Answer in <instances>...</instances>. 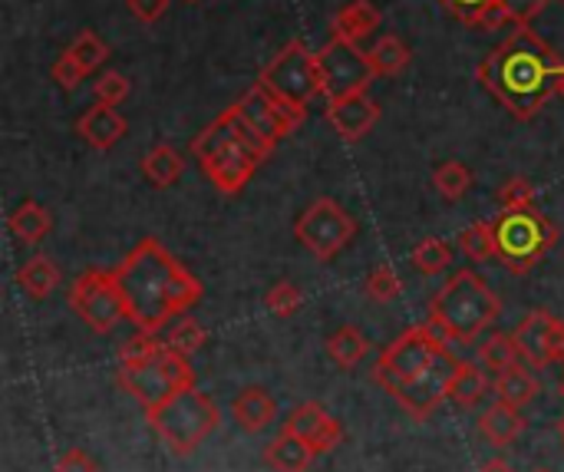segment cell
<instances>
[{
    "mask_svg": "<svg viewBox=\"0 0 564 472\" xmlns=\"http://www.w3.org/2000/svg\"><path fill=\"white\" fill-rule=\"evenodd\" d=\"M112 271L126 301V318L145 334H159L172 318H182L205 291L159 238H142Z\"/></svg>",
    "mask_w": 564,
    "mask_h": 472,
    "instance_id": "6da1fadb",
    "label": "cell"
},
{
    "mask_svg": "<svg viewBox=\"0 0 564 472\" xmlns=\"http://www.w3.org/2000/svg\"><path fill=\"white\" fill-rule=\"evenodd\" d=\"M459 361L449 354L446 341L430 324H413L393 344L383 347L373 364V380L413 420L423 423L446 400V387Z\"/></svg>",
    "mask_w": 564,
    "mask_h": 472,
    "instance_id": "7a4b0ae2",
    "label": "cell"
},
{
    "mask_svg": "<svg viewBox=\"0 0 564 472\" xmlns=\"http://www.w3.org/2000/svg\"><path fill=\"white\" fill-rule=\"evenodd\" d=\"M564 60L529 26H516L479 63V83L516 116L535 119L545 103L562 93Z\"/></svg>",
    "mask_w": 564,
    "mask_h": 472,
    "instance_id": "3957f363",
    "label": "cell"
},
{
    "mask_svg": "<svg viewBox=\"0 0 564 472\" xmlns=\"http://www.w3.org/2000/svg\"><path fill=\"white\" fill-rule=\"evenodd\" d=\"M274 152L268 139H261L235 106H228L208 129H202L192 142V155L198 159L202 172L212 179V185L225 195L241 192L258 165Z\"/></svg>",
    "mask_w": 564,
    "mask_h": 472,
    "instance_id": "277c9868",
    "label": "cell"
},
{
    "mask_svg": "<svg viewBox=\"0 0 564 472\" xmlns=\"http://www.w3.org/2000/svg\"><path fill=\"white\" fill-rule=\"evenodd\" d=\"M502 314V298L473 268L456 271L430 301L426 324L453 344H473Z\"/></svg>",
    "mask_w": 564,
    "mask_h": 472,
    "instance_id": "5b68a950",
    "label": "cell"
},
{
    "mask_svg": "<svg viewBox=\"0 0 564 472\" xmlns=\"http://www.w3.org/2000/svg\"><path fill=\"white\" fill-rule=\"evenodd\" d=\"M145 420L175 457H188L221 427V410L212 397L192 387L162 404L159 410L145 414Z\"/></svg>",
    "mask_w": 564,
    "mask_h": 472,
    "instance_id": "8992f818",
    "label": "cell"
},
{
    "mask_svg": "<svg viewBox=\"0 0 564 472\" xmlns=\"http://www.w3.org/2000/svg\"><path fill=\"white\" fill-rule=\"evenodd\" d=\"M496 222V242H499V261L512 271V275H525L532 271L558 242V228L555 222L532 208H506Z\"/></svg>",
    "mask_w": 564,
    "mask_h": 472,
    "instance_id": "52a82bcc",
    "label": "cell"
},
{
    "mask_svg": "<svg viewBox=\"0 0 564 472\" xmlns=\"http://www.w3.org/2000/svg\"><path fill=\"white\" fill-rule=\"evenodd\" d=\"M119 387L145 410H159L162 404H169L172 397H178L182 390L198 387V377L188 364L185 354L172 351L169 344L145 364L139 367H119Z\"/></svg>",
    "mask_w": 564,
    "mask_h": 472,
    "instance_id": "ba28073f",
    "label": "cell"
},
{
    "mask_svg": "<svg viewBox=\"0 0 564 472\" xmlns=\"http://www.w3.org/2000/svg\"><path fill=\"white\" fill-rule=\"evenodd\" d=\"M258 83H264L274 96H281L284 103L307 109L321 93H324V73L317 63V53H311L304 46V40H291L258 76Z\"/></svg>",
    "mask_w": 564,
    "mask_h": 472,
    "instance_id": "9c48e42d",
    "label": "cell"
},
{
    "mask_svg": "<svg viewBox=\"0 0 564 472\" xmlns=\"http://www.w3.org/2000/svg\"><path fill=\"white\" fill-rule=\"evenodd\" d=\"M294 238L317 258V261H334L354 238H357V218L334 199H317L311 202L297 222H294Z\"/></svg>",
    "mask_w": 564,
    "mask_h": 472,
    "instance_id": "30bf717a",
    "label": "cell"
},
{
    "mask_svg": "<svg viewBox=\"0 0 564 472\" xmlns=\"http://www.w3.org/2000/svg\"><path fill=\"white\" fill-rule=\"evenodd\" d=\"M69 308L79 321H86L96 334H112L126 318V301L116 281V271L89 268L69 288Z\"/></svg>",
    "mask_w": 564,
    "mask_h": 472,
    "instance_id": "8fae6325",
    "label": "cell"
},
{
    "mask_svg": "<svg viewBox=\"0 0 564 472\" xmlns=\"http://www.w3.org/2000/svg\"><path fill=\"white\" fill-rule=\"evenodd\" d=\"M317 63L324 73V93L334 96H350V93H367V86L377 79V69L370 66V56L344 36H330L317 50Z\"/></svg>",
    "mask_w": 564,
    "mask_h": 472,
    "instance_id": "7c38bea8",
    "label": "cell"
},
{
    "mask_svg": "<svg viewBox=\"0 0 564 472\" xmlns=\"http://www.w3.org/2000/svg\"><path fill=\"white\" fill-rule=\"evenodd\" d=\"M238 116L271 146H278L281 139H288L307 116V109H297L291 103H284L281 96H274L264 83H254L238 103H235Z\"/></svg>",
    "mask_w": 564,
    "mask_h": 472,
    "instance_id": "4fadbf2b",
    "label": "cell"
},
{
    "mask_svg": "<svg viewBox=\"0 0 564 472\" xmlns=\"http://www.w3.org/2000/svg\"><path fill=\"white\" fill-rule=\"evenodd\" d=\"M281 430L301 437L314 453H334L344 443V423L330 417L327 407L317 400H304L301 407H294Z\"/></svg>",
    "mask_w": 564,
    "mask_h": 472,
    "instance_id": "5bb4252c",
    "label": "cell"
},
{
    "mask_svg": "<svg viewBox=\"0 0 564 472\" xmlns=\"http://www.w3.org/2000/svg\"><path fill=\"white\" fill-rule=\"evenodd\" d=\"M383 109L377 99H370L367 93H350V96H334L327 103V122L334 126V132L344 142H360L377 122H380Z\"/></svg>",
    "mask_w": 564,
    "mask_h": 472,
    "instance_id": "9a60e30c",
    "label": "cell"
},
{
    "mask_svg": "<svg viewBox=\"0 0 564 472\" xmlns=\"http://www.w3.org/2000/svg\"><path fill=\"white\" fill-rule=\"evenodd\" d=\"M555 321H558V318H555L552 311L539 308V311H529V318L512 331V337H516V344H519V351H522V361H525L529 367H535V371H542V367L552 364V361H549V341H552Z\"/></svg>",
    "mask_w": 564,
    "mask_h": 472,
    "instance_id": "2e32d148",
    "label": "cell"
},
{
    "mask_svg": "<svg viewBox=\"0 0 564 472\" xmlns=\"http://www.w3.org/2000/svg\"><path fill=\"white\" fill-rule=\"evenodd\" d=\"M231 420L245 433H264L278 423V397H271L264 387H245L231 400Z\"/></svg>",
    "mask_w": 564,
    "mask_h": 472,
    "instance_id": "e0dca14e",
    "label": "cell"
},
{
    "mask_svg": "<svg viewBox=\"0 0 564 472\" xmlns=\"http://www.w3.org/2000/svg\"><path fill=\"white\" fill-rule=\"evenodd\" d=\"M76 132L99 152L112 149L122 136H126V119L116 112V106H106V103H96L89 106L79 122H76Z\"/></svg>",
    "mask_w": 564,
    "mask_h": 472,
    "instance_id": "ac0fdd59",
    "label": "cell"
},
{
    "mask_svg": "<svg viewBox=\"0 0 564 472\" xmlns=\"http://www.w3.org/2000/svg\"><path fill=\"white\" fill-rule=\"evenodd\" d=\"M522 430H525L522 410L512 407V404H502V400H496L492 407H486L482 417H479V433L492 447H512L522 437Z\"/></svg>",
    "mask_w": 564,
    "mask_h": 472,
    "instance_id": "d6986e66",
    "label": "cell"
},
{
    "mask_svg": "<svg viewBox=\"0 0 564 472\" xmlns=\"http://www.w3.org/2000/svg\"><path fill=\"white\" fill-rule=\"evenodd\" d=\"M380 20H383V13H380L377 3H370V0H350L347 7H340V10L334 13L330 33L360 43L364 36H370V33L380 26Z\"/></svg>",
    "mask_w": 564,
    "mask_h": 472,
    "instance_id": "ffe728a7",
    "label": "cell"
},
{
    "mask_svg": "<svg viewBox=\"0 0 564 472\" xmlns=\"http://www.w3.org/2000/svg\"><path fill=\"white\" fill-rule=\"evenodd\" d=\"M314 457H317V453H314L301 437H294V433H288V430H281V433L264 447V463L274 472H307L311 470V463H314Z\"/></svg>",
    "mask_w": 564,
    "mask_h": 472,
    "instance_id": "44dd1931",
    "label": "cell"
},
{
    "mask_svg": "<svg viewBox=\"0 0 564 472\" xmlns=\"http://www.w3.org/2000/svg\"><path fill=\"white\" fill-rule=\"evenodd\" d=\"M17 288H20L26 298L43 301V298H50V294L59 288V268L53 265V258L33 255V258H26V261L17 268Z\"/></svg>",
    "mask_w": 564,
    "mask_h": 472,
    "instance_id": "7402d4cb",
    "label": "cell"
},
{
    "mask_svg": "<svg viewBox=\"0 0 564 472\" xmlns=\"http://www.w3.org/2000/svg\"><path fill=\"white\" fill-rule=\"evenodd\" d=\"M492 394H496V400H502V404H512V407H529L539 394H542V384H539V377L529 371V367H509V371H502V374H496V380H492Z\"/></svg>",
    "mask_w": 564,
    "mask_h": 472,
    "instance_id": "603a6c76",
    "label": "cell"
},
{
    "mask_svg": "<svg viewBox=\"0 0 564 472\" xmlns=\"http://www.w3.org/2000/svg\"><path fill=\"white\" fill-rule=\"evenodd\" d=\"M7 228H10V235H13L17 242H23V245H40V242L53 232V218H50L46 205L26 199L20 208L10 212Z\"/></svg>",
    "mask_w": 564,
    "mask_h": 472,
    "instance_id": "cb8c5ba5",
    "label": "cell"
},
{
    "mask_svg": "<svg viewBox=\"0 0 564 472\" xmlns=\"http://www.w3.org/2000/svg\"><path fill=\"white\" fill-rule=\"evenodd\" d=\"M489 387H492V384H489L486 371H479L476 364H466V361H459L456 374L449 377L446 397H449L453 404H459V407L473 410V407H479V404H482V397L489 394Z\"/></svg>",
    "mask_w": 564,
    "mask_h": 472,
    "instance_id": "d4e9b609",
    "label": "cell"
},
{
    "mask_svg": "<svg viewBox=\"0 0 564 472\" xmlns=\"http://www.w3.org/2000/svg\"><path fill=\"white\" fill-rule=\"evenodd\" d=\"M185 172V155L175 146H155L145 152L142 159V175L155 185V189H169L182 179Z\"/></svg>",
    "mask_w": 564,
    "mask_h": 472,
    "instance_id": "484cf974",
    "label": "cell"
},
{
    "mask_svg": "<svg viewBox=\"0 0 564 472\" xmlns=\"http://www.w3.org/2000/svg\"><path fill=\"white\" fill-rule=\"evenodd\" d=\"M327 357L340 367V371H354L364 357H367V337L357 324H344L327 337Z\"/></svg>",
    "mask_w": 564,
    "mask_h": 472,
    "instance_id": "4316f807",
    "label": "cell"
},
{
    "mask_svg": "<svg viewBox=\"0 0 564 472\" xmlns=\"http://www.w3.org/2000/svg\"><path fill=\"white\" fill-rule=\"evenodd\" d=\"M367 56H370V66L377 69V76H397V73H403V69L410 66V60H413L410 46H406L400 36H393V33H390V36H380Z\"/></svg>",
    "mask_w": 564,
    "mask_h": 472,
    "instance_id": "83f0119b",
    "label": "cell"
},
{
    "mask_svg": "<svg viewBox=\"0 0 564 472\" xmlns=\"http://www.w3.org/2000/svg\"><path fill=\"white\" fill-rule=\"evenodd\" d=\"M459 248L473 265L499 258V242H496V222H476L459 232Z\"/></svg>",
    "mask_w": 564,
    "mask_h": 472,
    "instance_id": "f1b7e54d",
    "label": "cell"
},
{
    "mask_svg": "<svg viewBox=\"0 0 564 472\" xmlns=\"http://www.w3.org/2000/svg\"><path fill=\"white\" fill-rule=\"evenodd\" d=\"M410 265H413L423 278H436V275H443V271L453 265V248H449V242H443V238H423V242L413 248Z\"/></svg>",
    "mask_w": 564,
    "mask_h": 472,
    "instance_id": "f546056e",
    "label": "cell"
},
{
    "mask_svg": "<svg viewBox=\"0 0 564 472\" xmlns=\"http://www.w3.org/2000/svg\"><path fill=\"white\" fill-rule=\"evenodd\" d=\"M519 357H522V351H519L516 337H512V334H502V331L489 334V337H486V344L479 347V361H482V367H489V371H496V374H502V371L516 367V364H519Z\"/></svg>",
    "mask_w": 564,
    "mask_h": 472,
    "instance_id": "4dcf8cb0",
    "label": "cell"
},
{
    "mask_svg": "<svg viewBox=\"0 0 564 472\" xmlns=\"http://www.w3.org/2000/svg\"><path fill=\"white\" fill-rule=\"evenodd\" d=\"M433 189L446 199V202H459L469 189H473V172L466 162H443L433 172Z\"/></svg>",
    "mask_w": 564,
    "mask_h": 472,
    "instance_id": "1f68e13d",
    "label": "cell"
},
{
    "mask_svg": "<svg viewBox=\"0 0 564 472\" xmlns=\"http://www.w3.org/2000/svg\"><path fill=\"white\" fill-rule=\"evenodd\" d=\"M66 53L86 69V73H93V69H99L102 63H106V56H109V46L93 33V30H79L76 36H73V43L66 46Z\"/></svg>",
    "mask_w": 564,
    "mask_h": 472,
    "instance_id": "d6a6232c",
    "label": "cell"
},
{
    "mask_svg": "<svg viewBox=\"0 0 564 472\" xmlns=\"http://www.w3.org/2000/svg\"><path fill=\"white\" fill-rule=\"evenodd\" d=\"M400 291H403V281H400V275H397L393 265H377V268L370 271L367 285H364V294H367L373 304H390V301L400 298Z\"/></svg>",
    "mask_w": 564,
    "mask_h": 472,
    "instance_id": "836d02e7",
    "label": "cell"
},
{
    "mask_svg": "<svg viewBox=\"0 0 564 472\" xmlns=\"http://www.w3.org/2000/svg\"><path fill=\"white\" fill-rule=\"evenodd\" d=\"M165 344H169L172 351H178V354L192 357V354H195V351H202V344H205V328H202L195 318H185V314H182V318L169 328Z\"/></svg>",
    "mask_w": 564,
    "mask_h": 472,
    "instance_id": "e575fe53",
    "label": "cell"
},
{
    "mask_svg": "<svg viewBox=\"0 0 564 472\" xmlns=\"http://www.w3.org/2000/svg\"><path fill=\"white\" fill-rule=\"evenodd\" d=\"M264 308H268L274 318L288 321V318H294V314L304 308V291H301L297 285H291V281H278V285L264 294Z\"/></svg>",
    "mask_w": 564,
    "mask_h": 472,
    "instance_id": "d590c367",
    "label": "cell"
},
{
    "mask_svg": "<svg viewBox=\"0 0 564 472\" xmlns=\"http://www.w3.org/2000/svg\"><path fill=\"white\" fill-rule=\"evenodd\" d=\"M162 347H165V344H159L155 334L139 331V334H132V337L119 347V367H139V364L152 361Z\"/></svg>",
    "mask_w": 564,
    "mask_h": 472,
    "instance_id": "8d00e7d4",
    "label": "cell"
},
{
    "mask_svg": "<svg viewBox=\"0 0 564 472\" xmlns=\"http://www.w3.org/2000/svg\"><path fill=\"white\" fill-rule=\"evenodd\" d=\"M502 208H532L535 205V185L525 175H512L499 192H496Z\"/></svg>",
    "mask_w": 564,
    "mask_h": 472,
    "instance_id": "74e56055",
    "label": "cell"
},
{
    "mask_svg": "<svg viewBox=\"0 0 564 472\" xmlns=\"http://www.w3.org/2000/svg\"><path fill=\"white\" fill-rule=\"evenodd\" d=\"M93 93H96V103L119 106V103L129 96V79H126L119 69H106V73L93 83Z\"/></svg>",
    "mask_w": 564,
    "mask_h": 472,
    "instance_id": "f35d334b",
    "label": "cell"
},
{
    "mask_svg": "<svg viewBox=\"0 0 564 472\" xmlns=\"http://www.w3.org/2000/svg\"><path fill=\"white\" fill-rule=\"evenodd\" d=\"M459 23H466V26H476L479 23V17L496 3V0H440Z\"/></svg>",
    "mask_w": 564,
    "mask_h": 472,
    "instance_id": "ab89813d",
    "label": "cell"
},
{
    "mask_svg": "<svg viewBox=\"0 0 564 472\" xmlns=\"http://www.w3.org/2000/svg\"><path fill=\"white\" fill-rule=\"evenodd\" d=\"M499 3H502V10L509 13V20L516 26H529L549 7V0H499Z\"/></svg>",
    "mask_w": 564,
    "mask_h": 472,
    "instance_id": "60d3db41",
    "label": "cell"
},
{
    "mask_svg": "<svg viewBox=\"0 0 564 472\" xmlns=\"http://www.w3.org/2000/svg\"><path fill=\"white\" fill-rule=\"evenodd\" d=\"M53 79H56L63 89H76V86L86 79V69H83V66H79V63H76L69 53H63V56L53 63Z\"/></svg>",
    "mask_w": 564,
    "mask_h": 472,
    "instance_id": "b9f144b4",
    "label": "cell"
},
{
    "mask_svg": "<svg viewBox=\"0 0 564 472\" xmlns=\"http://www.w3.org/2000/svg\"><path fill=\"white\" fill-rule=\"evenodd\" d=\"M126 3H129V13L149 26V23H159V17H165L172 0H126Z\"/></svg>",
    "mask_w": 564,
    "mask_h": 472,
    "instance_id": "7bdbcfd3",
    "label": "cell"
},
{
    "mask_svg": "<svg viewBox=\"0 0 564 472\" xmlns=\"http://www.w3.org/2000/svg\"><path fill=\"white\" fill-rule=\"evenodd\" d=\"M53 472H99V466H96V460L86 450H66L53 463Z\"/></svg>",
    "mask_w": 564,
    "mask_h": 472,
    "instance_id": "ee69618b",
    "label": "cell"
},
{
    "mask_svg": "<svg viewBox=\"0 0 564 472\" xmlns=\"http://www.w3.org/2000/svg\"><path fill=\"white\" fill-rule=\"evenodd\" d=\"M549 361L564 364V321H555V331H552V341H549Z\"/></svg>",
    "mask_w": 564,
    "mask_h": 472,
    "instance_id": "f6af8a7d",
    "label": "cell"
},
{
    "mask_svg": "<svg viewBox=\"0 0 564 472\" xmlns=\"http://www.w3.org/2000/svg\"><path fill=\"white\" fill-rule=\"evenodd\" d=\"M479 472H516V470H512V463H506L502 457H496V460L482 463V470H479Z\"/></svg>",
    "mask_w": 564,
    "mask_h": 472,
    "instance_id": "bcb514c9",
    "label": "cell"
},
{
    "mask_svg": "<svg viewBox=\"0 0 564 472\" xmlns=\"http://www.w3.org/2000/svg\"><path fill=\"white\" fill-rule=\"evenodd\" d=\"M558 433H562V443H564V420H562V423H558Z\"/></svg>",
    "mask_w": 564,
    "mask_h": 472,
    "instance_id": "7dc6e473",
    "label": "cell"
},
{
    "mask_svg": "<svg viewBox=\"0 0 564 472\" xmlns=\"http://www.w3.org/2000/svg\"><path fill=\"white\" fill-rule=\"evenodd\" d=\"M562 96H564V69H562Z\"/></svg>",
    "mask_w": 564,
    "mask_h": 472,
    "instance_id": "c3c4849f",
    "label": "cell"
},
{
    "mask_svg": "<svg viewBox=\"0 0 564 472\" xmlns=\"http://www.w3.org/2000/svg\"><path fill=\"white\" fill-rule=\"evenodd\" d=\"M532 472H552V470H532Z\"/></svg>",
    "mask_w": 564,
    "mask_h": 472,
    "instance_id": "681fc988",
    "label": "cell"
},
{
    "mask_svg": "<svg viewBox=\"0 0 564 472\" xmlns=\"http://www.w3.org/2000/svg\"><path fill=\"white\" fill-rule=\"evenodd\" d=\"M562 397H564V380H562Z\"/></svg>",
    "mask_w": 564,
    "mask_h": 472,
    "instance_id": "f907efd6",
    "label": "cell"
},
{
    "mask_svg": "<svg viewBox=\"0 0 564 472\" xmlns=\"http://www.w3.org/2000/svg\"><path fill=\"white\" fill-rule=\"evenodd\" d=\"M558 3H564V0H558Z\"/></svg>",
    "mask_w": 564,
    "mask_h": 472,
    "instance_id": "816d5d0a",
    "label": "cell"
},
{
    "mask_svg": "<svg viewBox=\"0 0 564 472\" xmlns=\"http://www.w3.org/2000/svg\"><path fill=\"white\" fill-rule=\"evenodd\" d=\"M188 3H192V0H188Z\"/></svg>",
    "mask_w": 564,
    "mask_h": 472,
    "instance_id": "f5cc1de1",
    "label": "cell"
}]
</instances>
